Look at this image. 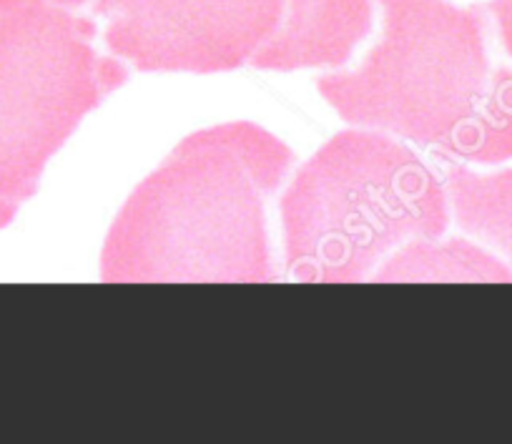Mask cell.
<instances>
[{"label": "cell", "mask_w": 512, "mask_h": 444, "mask_svg": "<svg viewBox=\"0 0 512 444\" xmlns=\"http://www.w3.org/2000/svg\"><path fill=\"white\" fill-rule=\"evenodd\" d=\"M289 0H96L108 53L144 73H224L251 63Z\"/></svg>", "instance_id": "cell-5"}, {"label": "cell", "mask_w": 512, "mask_h": 444, "mask_svg": "<svg viewBox=\"0 0 512 444\" xmlns=\"http://www.w3.org/2000/svg\"><path fill=\"white\" fill-rule=\"evenodd\" d=\"M18 209H21V204H18V201L0 199V229H6V226L16 219Z\"/></svg>", "instance_id": "cell-11"}, {"label": "cell", "mask_w": 512, "mask_h": 444, "mask_svg": "<svg viewBox=\"0 0 512 444\" xmlns=\"http://www.w3.org/2000/svg\"><path fill=\"white\" fill-rule=\"evenodd\" d=\"M442 161L452 226L512 271V169L480 174L462 161Z\"/></svg>", "instance_id": "cell-7"}, {"label": "cell", "mask_w": 512, "mask_h": 444, "mask_svg": "<svg viewBox=\"0 0 512 444\" xmlns=\"http://www.w3.org/2000/svg\"><path fill=\"white\" fill-rule=\"evenodd\" d=\"M91 0H0V199H33L78 123L128 81Z\"/></svg>", "instance_id": "cell-4"}, {"label": "cell", "mask_w": 512, "mask_h": 444, "mask_svg": "<svg viewBox=\"0 0 512 444\" xmlns=\"http://www.w3.org/2000/svg\"><path fill=\"white\" fill-rule=\"evenodd\" d=\"M292 164V148L251 121L186 136L113 219L101 279L274 281L267 206Z\"/></svg>", "instance_id": "cell-1"}, {"label": "cell", "mask_w": 512, "mask_h": 444, "mask_svg": "<svg viewBox=\"0 0 512 444\" xmlns=\"http://www.w3.org/2000/svg\"><path fill=\"white\" fill-rule=\"evenodd\" d=\"M372 18V0H289L282 28L249 66L279 73L342 68L372 33Z\"/></svg>", "instance_id": "cell-6"}, {"label": "cell", "mask_w": 512, "mask_h": 444, "mask_svg": "<svg viewBox=\"0 0 512 444\" xmlns=\"http://www.w3.org/2000/svg\"><path fill=\"white\" fill-rule=\"evenodd\" d=\"M372 281H512V271L475 241L445 234L402 246Z\"/></svg>", "instance_id": "cell-8"}, {"label": "cell", "mask_w": 512, "mask_h": 444, "mask_svg": "<svg viewBox=\"0 0 512 444\" xmlns=\"http://www.w3.org/2000/svg\"><path fill=\"white\" fill-rule=\"evenodd\" d=\"M382 38L354 71L317 78V91L362 128L440 148L485 103L505 61L490 56V13L450 0H379Z\"/></svg>", "instance_id": "cell-3"}, {"label": "cell", "mask_w": 512, "mask_h": 444, "mask_svg": "<svg viewBox=\"0 0 512 444\" xmlns=\"http://www.w3.org/2000/svg\"><path fill=\"white\" fill-rule=\"evenodd\" d=\"M485 8L497 28V41H500L502 53L512 58V0H490V3H485Z\"/></svg>", "instance_id": "cell-10"}, {"label": "cell", "mask_w": 512, "mask_h": 444, "mask_svg": "<svg viewBox=\"0 0 512 444\" xmlns=\"http://www.w3.org/2000/svg\"><path fill=\"white\" fill-rule=\"evenodd\" d=\"M279 211L287 276L307 284L367 281L402 246L452 226L445 179L397 136L362 126L319 148Z\"/></svg>", "instance_id": "cell-2"}, {"label": "cell", "mask_w": 512, "mask_h": 444, "mask_svg": "<svg viewBox=\"0 0 512 444\" xmlns=\"http://www.w3.org/2000/svg\"><path fill=\"white\" fill-rule=\"evenodd\" d=\"M435 156L477 166H497L512 159V58L500 66L480 111L435 148Z\"/></svg>", "instance_id": "cell-9"}]
</instances>
